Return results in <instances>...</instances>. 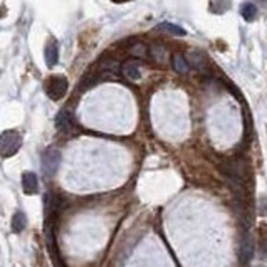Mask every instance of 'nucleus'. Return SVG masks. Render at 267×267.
I'll list each match as a JSON object with an SVG mask.
<instances>
[{"label":"nucleus","mask_w":267,"mask_h":267,"mask_svg":"<svg viewBox=\"0 0 267 267\" xmlns=\"http://www.w3.org/2000/svg\"><path fill=\"white\" fill-rule=\"evenodd\" d=\"M22 146V136L16 129H7L0 135V155L2 158H10Z\"/></svg>","instance_id":"1"},{"label":"nucleus","mask_w":267,"mask_h":267,"mask_svg":"<svg viewBox=\"0 0 267 267\" xmlns=\"http://www.w3.org/2000/svg\"><path fill=\"white\" fill-rule=\"evenodd\" d=\"M46 93L50 99L59 101L66 96L67 93V79L64 76H52L47 82H46Z\"/></svg>","instance_id":"2"},{"label":"nucleus","mask_w":267,"mask_h":267,"mask_svg":"<svg viewBox=\"0 0 267 267\" xmlns=\"http://www.w3.org/2000/svg\"><path fill=\"white\" fill-rule=\"evenodd\" d=\"M59 165H61V151L54 146L47 148L44 151V155H42V172L47 176H52L56 175Z\"/></svg>","instance_id":"3"},{"label":"nucleus","mask_w":267,"mask_h":267,"mask_svg":"<svg viewBox=\"0 0 267 267\" xmlns=\"http://www.w3.org/2000/svg\"><path fill=\"white\" fill-rule=\"evenodd\" d=\"M121 74L125 76L126 79H129V81H138V79L141 78V69H140L138 63H135V61H128V63L123 64Z\"/></svg>","instance_id":"4"},{"label":"nucleus","mask_w":267,"mask_h":267,"mask_svg":"<svg viewBox=\"0 0 267 267\" xmlns=\"http://www.w3.org/2000/svg\"><path fill=\"white\" fill-rule=\"evenodd\" d=\"M56 128L63 133H67V131H73L74 129V121H73V116H71L67 111H61L56 118Z\"/></svg>","instance_id":"5"},{"label":"nucleus","mask_w":267,"mask_h":267,"mask_svg":"<svg viewBox=\"0 0 267 267\" xmlns=\"http://www.w3.org/2000/svg\"><path fill=\"white\" fill-rule=\"evenodd\" d=\"M22 188H24V193H27V195L37 193L39 183H37V176H35V173H31V172L24 173L22 175Z\"/></svg>","instance_id":"6"},{"label":"nucleus","mask_w":267,"mask_h":267,"mask_svg":"<svg viewBox=\"0 0 267 267\" xmlns=\"http://www.w3.org/2000/svg\"><path fill=\"white\" fill-rule=\"evenodd\" d=\"M46 63L49 67L56 66L59 63V44L56 41L49 42L47 47H46Z\"/></svg>","instance_id":"7"},{"label":"nucleus","mask_w":267,"mask_h":267,"mask_svg":"<svg viewBox=\"0 0 267 267\" xmlns=\"http://www.w3.org/2000/svg\"><path fill=\"white\" fill-rule=\"evenodd\" d=\"M252 255H254V244H252V239L245 237L242 242V249H240V261H242V264H247L252 259Z\"/></svg>","instance_id":"8"},{"label":"nucleus","mask_w":267,"mask_h":267,"mask_svg":"<svg viewBox=\"0 0 267 267\" xmlns=\"http://www.w3.org/2000/svg\"><path fill=\"white\" fill-rule=\"evenodd\" d=\"M173 67H175V71L176 73H180V74H187L188 73V63H187V59L183 57V54H180V52H175L173 54Z\"/></svg>","instance_id":"9"},{"label":"nucleus","mask_w":267,"mask_h":267,"mask_svg":"<svg viewBox=\"0 0 267 267\" xmlns=\"http://www.w3.org/2000/svg\"><path fill=\"white\" fill-rule=\"evenodd\" d=\"M240 14H242V17L247 22H252V20L257 17V7L251 2H245L240 5Z\"/></svg>","instance_id":"10"},{"label":"nucleus","mask_w":267,"mask_h":267,"mask_svg":"<svg viewBox=\"0 0 267 267\" xmlns=\"http://www.w3.org/2000/svg\"><path fill=\"white\" fill-rule=\"evenodd\" d=\"M158 29H160V31L168 32V34H172V35H185L187 34L183 27L175 25V24H170V22H161L160 25H158Z\"/></svg>","instance_id":"11"},{"label":"nucleus","mask_w":267,"mask_h":267,"mask_svg":"<svg viewBox=\"0 0 267 267\" xmlns=\"http://www.w3.org/2000/svg\"><path fill=\"white\" fill-rule=\"evenodd\" d=\"M25 225H27V219H25V215L22 214V212H17L12 219V230L16 234H19L25 229Z\"/></svg>","instance_id":"12"},{"label":"nucleus","mask_w":267,"mask_h":267,"mask_svg":"<svg viewBox=\"0 0 267 267\" xmlns=\"http://www.w3.org/2000/svg\"><path fill=\"white\" fill-rule=\"evenodd\" d=\"M129 54L135 57H140V59H145L148 56V47L145 44H141V42H138V44H135L131 49H129Z\"/></svg>","instance_id":"13"},{"label":"nucleus","mask_w":267,"mask_h":267,"mask_svg":"<svg viewBox=\"0 0 267 267\" xmlns=\"http://www.w3.org/2000/svg\"><path fill=\"white\" fill-rule=\"evenodd\" d=\"M111 2H114V3H125V2H129V0H111Z\"/></svg>","instance_id":"14"}]
</instances>
